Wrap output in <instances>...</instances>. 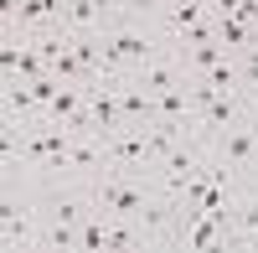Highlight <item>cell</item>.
Listing matches in <instances>:
<instances>
[{
    "label": "cell",
    "mask_w": 258,
    "mask_h": 253,
    "mask_svg": "<svg viewBox=\"0 0 258 253\" xmlns=\"http://www.w3.org/2000/svg\"><path fill=\"white\" fill-rule=\"evenodd\" d=\"M165 41V31L155 26H140V16H119L109 31H103V62H109V73L119 78V83H129L145 62H155L160 52H170V47H160Z\"/></svg>",
    "instance_id": "obj_1"
},
{
    "label": "cell",
    "mask_w": 258,
    "mask_h": 253,
    "mask_svg": "<svg viewBox=\"0 0 258 253\" xmlns=\"http://www.w3.org/2000/svg\"><path fill=\"white\" fill-rule=\"evenodd\" d=\"M88 192H93V212L103 217H124V222H140L150 207H155L160 197V181L155 176H129V171H103L98 181H88Z\"/></svg>",
    "instance_id": "obj_2"
},
{
    "label": "cell",
    "mask_w": 258,
    "mask_h": 253,
    "mask_svg": "<svg viewBox=\"0 0 258 253\" xmlns=\"http://www.w3.org/2000/svg\"><path fill=\"white\" fill-rule=\"evenodd\" d=\"M202 140H207V135H202ZM207 145H212V155H217L232 176H253V171H258V130L248 124V114H243L238 124H227L222 135H212Z\"/></svg>",
    "instance_id": "obj_3"
},
{
    "label": "cell",
    "mask_w": 258,
    "mask_h": 253,
    "mask_svg": "<svg viewBox=\"0 0 258 253\" xmlns=\"http://www.w3.org/2000/svg\"><path fill=\"white\" fill-rule=\"evenodd\" d=\"M109 165L114 171H129V176H155V150H150V135L145 130H119L109 140Z\"/></svg>",
    "instance_id": "obj_4"
},
{
    "label": "cell",
    "mask_w": 258,
    "mask_h": 253,
    "mask_svg": "<svg viewBox=\"0 0 258 253\" xmlns=\"http://www.w3.org/2000/svg\"><path fill=\"white\" fill-rule=\"evenodd\" d=\"M0 248H6V253H26V248H41V212H31V207H16V202H6V207H0Z\"/></svg>",
    "instance_id": "obj_5"
},
{
    "label": "cell",
    "mask_w": 258,
    "mask_h": 253,
    "mask_svg": "<svg viewBox=\"0 0 258 253\" xmlns=\"http://www.w3.org/2000/svg\"><path fill=\"white\" fill-rule=\"evenodd\" d=\"M88 212H93V192H73V186H62V192L47 197L41 222H52V227H83Z\"/></svg>",
    "instance_id": "obj_6"
},
{
    "label": "cell",
    "mask_w": 258,
    "mask_h": 253,
    "mask_svg": "<svg viewBox=\"0 0 258 253\" xmlns=\"http://www.w3.org/2000/svg\"><path fill=\"white\" fill-rule=\"evenodd\" d=\"M129 83H140L145 93H165V88H186L191 78H186V68H181V57H176V52H160L155 62H145V68L129 78Z\"/></svg>",
    "instance_id": "obj_7"
},
{
    "label": "cell",
    "mask_w": 258,
    "mask_h": 253,
    "mask_svg": "<svg viewBox=\"0 0 258 253\" xmlns=\"http://www.w3.org/2000/svg\"><path fill=\"white\" fill-rule=\"evenodd\" d=\"M119 109L129 130H145V124H155V93H145L140 83H119Z\"/></svg>",
    "instance_id": "obj_8"
},
{
    "label": "cell",
    "mask_w": 258,
    "mask_h": 253,
    "mask_svg": "<svg viewBox=\"0 0 258 253\" xmlns=\"http://www.w3.org/2000/svg\"><path fill=\"white\" fill-rule=\"evenodd\" d=\"M83 109H88V88H78V83H62V88L52 93V103L41 109V119H47V124H73Z\"/></svg>",
    "instance_id": "obj_9"
},
{
    "label": "cell",
    "mask_w": 258,
    "mask_h": 253,
    "mask_svg": "<svg viewBox=\"0 0 258 253\" xmlns=\"http://www.w3.org/2000/svg\"><path fill=\"white\" fill-rule=\"evenodd\" d=\"M232 248H258V197H238L232 207Z\"/></svg>",
    "instance_id": "obj_10"
},
{
    "label": "cell",
    "mask_w": 258,
    "mask_h": 253,
    "mask_svg": "<svg viewBox=\"0 0 258 253\" xmlns=\"http://www.w3.org/2000/svg\"><path fill=\"white\" fill-rule=\"evenodd\" d=\"M212 26H217V41H222L232 57H243L253 47V26H248V21H238V16H212Z\"/></svg>",
    "instance_id": "obj_11"
},
{
    "label": "cell",
    "mask_w": 258,
    "mask_h": 253,
    "mask_svg": "<svg viewBox=\"0 0 258 253\" xmlns=\"http://www.w3.org/2000/svg\"><path fill=\"white\" fill-rule=\"evenodd\" d=\"M191 83H207V88H217V93H243V78H238V57H222L217 68H207L202 78H191Z\"/></svg>",
    "instance_id": "obj_12"
},
{
    "label": "cell",
    "mask_w": 258,
    "mask_h": 253,
    "mask_svg": "<svg viewBox=\"0 0 258 253\" xmlns=\"http://www.w3.org/2000/svg\"><path fill=\"white\" fill-rule=\"evenodd\" d=\"M103 238H109V217H103V212H88L83 227H78V248H83V253H103Z\"/></svg>",
    "instance_id": "obj_13"
},
{
    "label": "cell",
    "mask_w": 258,
    "mask_h": 253,
    "mask_svg": "<svg viewBox=\"0 0 258 253\" xmlns=\"http://www.w3.org/2000/svg\"><path fill=\"white\" fill-rule=\"evenodd\" d=\"M119 6H124V16H140V21H160L170 0H119Z\"/></svg>",
    "instance_id": "obj_14"
},
{
    "label": "cell",
    "mask_w": 258,
    "mask_h": 253,
    "mask_svg": "<svg viewBox=\"0 0 258 253\" xmlns=\"http://www.w3.org/2000/svg\"><path fill=\"white\" fill-rule=\"evenodd\" d=\"M41 248H78V227H52V222H41Z\"/></svg>",
    "instance_id": "obj_15"
},
{
    "label": "cell",
    "mask_w": 258,
    "mask_h": 253,
    "mask_svg": "<svg viewBox=\"0 0 258 253\" xmlns=\"http://www.w3.org/2000/svg\"><path fill=\"white\" fill-rule=\"evenodd\" d=\"M248 124L258 130V98H248Z\"/></svg>",
    "instance_id": "obj_16"
},
{
    "label": "cell",
    "mask_w": 258,
    "mask_h": 253,
    "mask_svg": "<svg viewBox=\"0 0 258 253\" xmlns=\"http://www.w3.org/2000/svg\"><path fill=\"white\" fill-rule=\"evenodd\" d=\"M253 47H258V26H253Z\"/></svg>",
    "instance_id": "obj_17"
}]
</instances>
